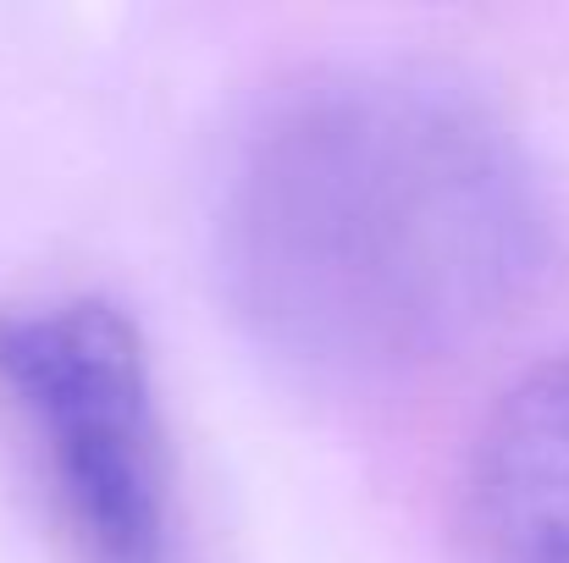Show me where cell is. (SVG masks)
<instances>
[{"instance_id": "obj_1", "label": "cell", "mask_w": 569, "mask_h": 563, "mask_svg": "<svg viewBox=\"0 0 569 563\" xmlns=\"http://www.w3.org/2000/svg\"><path fill=\"white\" fill-rule=\"evenodd\" d=\"M542 271V199L509 128L420 67H327L238 139L221 277L288 360L398 375L492 332Z\"/></svg>"}, {"instance_id": "obj_2", "label": "cell", "mask_w": 569, "mask_h": 563, "mask_svg": "<svg viewBox=\"0 0 569 563\" xmlns=\"http://www.w3.org/2000/svg\"><path fill=\"white\" fill-rule=\"evenodd\" d=\"M0 392L28 420L83 563H172L150 354L106 299L0 310Z\"/></svg>"}, {"instance_id": "obj_3", "label": "cell", "mask_w": 569, "mask_h": 563, "mask_svg": "<svg viewBox=\"0 0 569 563\" xmlns=\"http://www.w3.org/2000/svg\"><path fill=\"white\" fill-rule=\"evenodd\" d=\"M459 563H569V349L487 409L453 514Z\"/></svg>"}]
</instances>
